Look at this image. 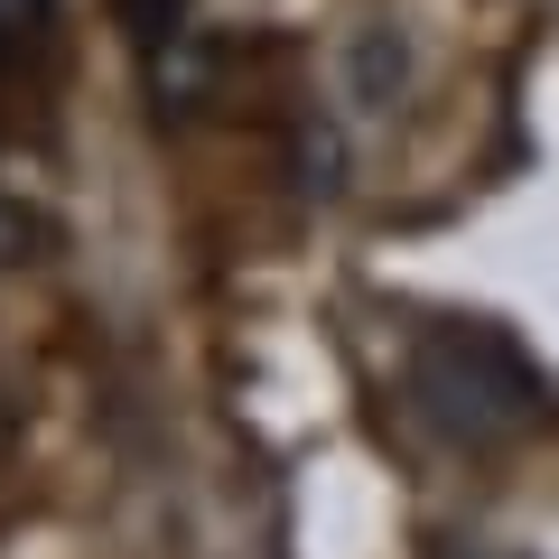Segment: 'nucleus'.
<instances>
[{
	"label": "nucleus",
	"mask_w": 559,
	"mask_h": 559,
	"mask_svg": "<svg viewBox=\"0 0 559 559\" xmlns=\"http://www.w3.org/2000/svg\"><path fill=\"white\" fill-rule=\"evenodd\" d=\"M411 419L457 457H495V448L532 439L550 419V382L503 326L485 318H439L411 345Z\"/></svg>",
	"instance_id": "f257e3e1"
},
{
	"label": "nucleus",
	"mask_w": 559,
	"mask_h": 559,
	"mask_svg": "<svg viewBox=\"0 0 559 559\" xmlns=\"http://www.w3.org/2000/svg\"><path fill=\"white\" fill-rule=\"evenodd\" d=\"M140 66H150V103H159V121H187V112H205V94H215L224 47L197 38V20H187V28H168L159 47H140Z\"/></svg>",
	"instance_id": "f03ea898"
},
{
	"label": "nucleus",
	"mask_w": 559,
	"mask_h": 559,
	"mask_svg": "<svg viewBox=\"0 0 559 559\" xmlns=\"http://www.w3.org/2000/svg\"><path fill=\"white\" fill-rule=\"evenodd\" d=\"M401 94H411V38L401 28H364L345 47V103L355 112H392Z\"/></svg>",
	"instance_id": "7ed1b4c3"
},
{
	"label": "nucleus",
	"mask_w": 559,
	"mask_h": 559,
	"mask_svg": "<svg viewBox=\"0 0 559 559\" xmlns=\"http://www.w3.org/2000/svg\"><path fill=\"white\" fill-rule=\"evenodd\" d=\"M112 20L131 28V47H159L168 28H187V0H112Z\"/></svg>",
	"instance_id": "20e7f679"
},
{
	"label": "nucleus",
	"mask_w": 559,
	"mask_h": 559,
	"mask_svg": "<svg viewBox=\"0 0 559 559\" xmlns=\"http://www.w3.org/2000/svg\"><path fill=\"white\" fill-rule=\"evenodd\" d=\"M28 252H38V224L20 197H0V261H28Z\"/></svg>",
	"instance_id": "39448f33"
},
{
	"label": "nucleus",
	"mask_w": 559,
	"mask_h": 559,
	"mask_svg": "<svg viewBox=\"0 0 559 559\" xmlns=\"http://www.w3.org/2000/svg\"><path fill=\"white\" fill-rule=\"evenodd\" d=\"M429 559H532V550H503V540H448V550H429Z\"/></svg>",
	"instance_id": "423d86ee"
},
{
	"label": "nucleus",
	"mask_w": 559,
	"mask_h": 559,
	"mask_svg": "<svg viewBox=\"0 0 559 559\" xmlns=\"http://www.w3.org/2000/svg\"><path fill=\"white\" fill-rule=\"evenodd\" d=\"M0 20H10V28H20V38H28V28L47 20V0H0Z\"/></svg>",
	"instance_id": "0eeeda50"
},
{
	"label": "nucleus",
	"mask_w": 559,
	"mask_h": 559,
	"mask_svg": "<svg viewBox=\"0 0 559 559\" xmlns=\"http://www.w3.org/2000/svg\"><path fill=\"white\" fill-rule=\"evenodd\" d=\"M10 47H20V28H10V20H0V57H10Z\"/></svg>",
	"instance_id": "6e6552de"
}]
</instances>
